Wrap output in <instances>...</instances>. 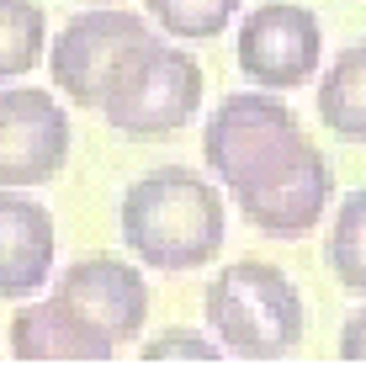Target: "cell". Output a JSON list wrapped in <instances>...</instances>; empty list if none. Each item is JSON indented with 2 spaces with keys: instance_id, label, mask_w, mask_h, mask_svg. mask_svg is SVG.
Instances as JSON below:
<instances>
[{
  "instance_id": "9",
  "label": "cell",
  "mask_w": 366,
  "mask_h": 366,
  "mask_svg": "<svg viewBox=\"0 0 366 366\" xmlns=\"http://www.w3.org/2000/svg\"><path fill=\"white\" fill-rule=\"evenodd\" d=\"M54 297L64 302L74 319L91 324L101 340H112V345L138 340V330H144V319H149V287H144V276H138V266H128V260H117V255H85V260H74V266L59 276Z\"/></svg>"
},
{
  "instance_id": "13",
  "label": "cell",
  "mask_w": 366,
  "mask_h": 366,
  "mask_svg": "<svg viewBox=\"0 0 366 366\" xmlns=\"http://www.w3.org/2000/svg\"><path fill=\"white\" fill-rule=\"evenodd\" d=\"M48 16L37 0H0V85L43 64Z\"/></svg>"
},
{
  "instance_id": "16",
  "label": "cell",
  "mask_w": 366,
  "mask_h": 366,
  "mask_svg": "<svg viewBox=\"0 0 366 366\" xmlns=\"http://www.w3.org/2000/svg\"><path fill=\"white\" fill-rule=\"evenodd\" d=\"M144 361H218L223 345H207L202 335H186V330H170L159 340H149L144 350H138Z\"/></svg>"
},
{
  "instance_id": "17",
  "label": "cell",
  "mask_w": 366,
  "mask_h": 366,
  "mask_svg": "<svg viewBox=\"0 0 366 366\" xmlns=\"http://www.w3.org/2000/svg\"><path fill=\"white\" fill-rule=\"evenodd\" d=\"M340 361H366V308H356L340 330Z\"/></svg>"
},
{
  "instance_id": "5",
  "label": "cell",
  "mask_w": 366,
  "mask_h": 366,
  "mask_svg": "<svg viewBox=\"0 0 366 366\" xmlns=\"http://www.w3.org/2000/svg\"><path fill=\"white\" fill-rule=\"evenodd\" d=\"M149 21L133 11H85V16L64 21V32L48 43V74H54V91H64L74 107L101 112L107 91L117 85V74L133 64V54L149 43Z\"/></svg>"
},
{
  "instance_id": "4",
  "label": "cell",
  "mask_w": 366,
  "mask_h": 366,
  "mask_svg": "<svg viewBox=\"0 0 366 366\" xmlns=\"http://www.w3.org/2000/svg\"><path fill=\"white\" fill-rule=\"evenodd\" d=\"M302 144V122L276 91H234L212 107L207 133H202V159L223 186H244L266 175L276 159H287Z\"/></svg>"
},
{
  "instance_id": "2",
  "label": "cell",
  "mask_w": 366,
  "mask_h": 366,
  "mask_svg": "<svg viewBox=\"0 0 366 366\" xmlns=\"http://www.w3.org/2000/svg\"><path fill=\"white\" fill-rule=\"evenodd\" d=\"M202 308L212 340L239 361H287L302 345V297L271 260H229L212 276Z\"/></svg>"
},
{
  "instance_id": "12",
  "label": "cell",
  "mask_w": 366,
  "mask_h": 366,
  "mask_svg": "<svg viewBox=\"0 0 366 366\" xmlns=\"http://www.w3.org/2000/svg\"><path fill=\"white\" fill-rule=\"evenodd\" d=\"M319 117L340 144H366V43L340 48L319 85Z\"/></svg>"
},
{
  "instance_id": "7",
  "label": "cell",
  "mask_w": 366,
  "mask_h": 366,
  "mask_svg": "<svg viewBox=\"0 0 366 366\" xmlns=\"http://www.w3.org/2000/svg\"><path fill=\"white\" fill-rule=\"evenodd\" d=\"M324 32L319 16L292 0H266L239 27V69L260 91H297L319 74Z\"/></svg>"
},
{
  "instance_id": "1",
  "label": "cell",
  "mask_w": 366,
  "mask_h": 366,
  "mask_svg": "<svg viewBox=\"0 0 366 366\" xmlns=\"http://www.w3.org/2000/svg\"><path fill=\"white\" fill-rule=\"evenodd\" d=\"M122 244L154 271H197L223 249V197L207 175L170 165L138 175L122 197Z\"/></svg>"
},
{
  "instance_id": "8",
  "label": "cell",
  "mask_w": 366,
  "mask_h": 366,
  "mask_svg": "<svg viewBox=\"0 0 366 366\" xmlns=\"http://www.w3.org/2000/svg\"><path fill=\"white\" fill-rule=\"evenodd\" d=\"M69 165V117L54 91L16 85L0 91V186H48Z\"/></svg>"
},
{
  "instance_id": "11",
  "label": "cell",
  "mask_w": 366,
  "mask_h": 366,
  "mask_svg": "<svg viewBox=\"0 0 366 366\" xmlns=\"http://www.w3.org/2000/svg\"><path fill=\"white\" fill-rule=\"evenodd\" d=\"M11 356L16 361H112L117 345L101 340L85 319H74L59 297L21 302L11 319Z\"/></svg>"
},
{
  "instance_id": "10",
  "label": "cell",
  "mask_w": 366,
  "mask_h": 366,
  "mask_svg": "<svg viewBox=\"0 0 366 366\" xmlns=\"http://www.w3.org/2000/svg\"><path fill=\"white\" fill-rule=\"evenodd\" d=\"M54 276V212L0 186V302H27Z\"/></svg>"
},
{
  "instance_id": "3",
  "label": "cell",
  "mask_w": 366,
  "mask_h": 366,
  "mask_svg": "<svg viewBox=\"0 0 366 366\" xmlns=\"http://www.w3.org/2000/svg\"><path fill=\"white\" fill-rule=\"evenodd\" d=\"M202 64L186 48H170L159 37H149L133 54V64L117 74V85L101 101V117L112 122V133L133 138V144H154V138L181 133L186 122L202 112Z\"/></svg>"
},
{
  "instance_id": "6",
  "label": "cell",
  "mask_w": 366,
  "mask_h": 366,
  "mask_svg": "<svg viewBox=\"0 0 366 366\" xmlns=\"http://www.w3.org/2000/svg\"><path fill=\"white\" fill-rule=\"evenodd\" d=\"M330 197H335V170L308 138H302L287 159H276L266 175L234 186L239 212L271 239H302L330 212Z\"/></svg>"
},
{
  "instance_id": "14",
  "label": "cell",
  "mask_w": 366,
  "mask_h": 366,
  "mask_svg": "<svg viewBox=\"0 0 366 366\" xmlns=\"http://www.w3.org/2000/svg\"><path fill=\"white\" fill-rule=\"evenodd\" d=\"M330 271L345 292L366 297V192H350L330 229Z\"/></svg>"
},
{
  "instance_id": "15",
  "label": "cell",
  "mask_w": 366,
  "mask_h": 366,
  "mask_svg": "<svg viewBox=\"0 0 366 366\" xmlns=\"http://www.w3.org/2000/svg\"><path fill=\"white\" fill-rule=\"evenodd\" d=\"M149 16L165 27V37L175 43H207L234 21L239 0H144Z\"/></svg>"
}]
</instances>
